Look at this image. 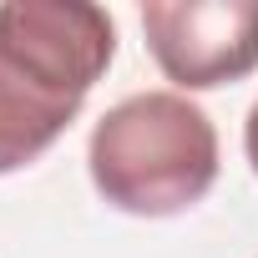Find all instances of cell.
Segmentation results:
<instances>
[{
	"label": "cell",
	"instance_id": "6da1fadb",
	"mask_svg": "<svg viewBox=\"0 0 258 258\" xmlns=\"http://www.w3.org/2000/svg\"><path fill=\"white\" fill-rule=\"evenodd\" d=\"M116 56V26L86 0L0 6V177L36 162Z\"/></svg>",
	"mask_w": 258,
	"mask_h": 258
},
{
	"label": "cell",
	"instance_id": "7a4b0ae2",
	"mask_svg": "<svg viewBox=\"0 0 258 258\" xmlns=\"http://www.w3.org/2000/svg\"><path fill=\"white\" fill-rule=\"evenodd\" d=\"M86 167L96 192L137 218H172L218 182V132L182 91H142L116 101L96 126Z\"/></svg>",
	"mask_w": 258,
	"mask_h": 258
},
{
	"label": "cell",
	"instance_id": "3957f363",
	"mask_svg": "<svg viewBox=\"0 0 258 258\" xmlns=\"http://www.w3.org/2000/svg\"><path fill=\"white\" fill-rule=\"evenodd\" d=\"M142 31L182 91L228 86L258 66V0H147Z\"/></svg>",
	"mask_w": 258,
	"mask_h": 258
},
{
	"label": "cell",
	"instance_id": "277c9868",
	"mask_svg": "<svg viewBox=\"0 0 258 258\" xmlns=\"http://www.w3.org/2000/svg\"><path fill=\"white\" fill-rule=\"evenodd\" d=\"M243 147H248V162H253V172H258V101H253L248 126H243Z\"/></svg>",
	"mask_w": 258,
	"mask_h": 258
}]
</instances>
